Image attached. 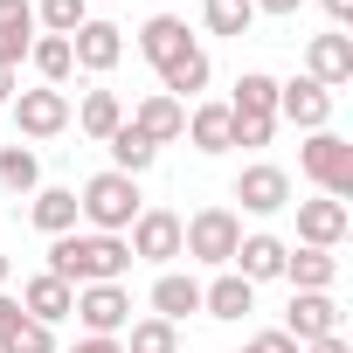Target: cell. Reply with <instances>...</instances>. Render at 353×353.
Listing matches in <instances>:
<instances>
[{
  "mask_svg": "<svg viewBox=\"0 0 353 353\" xmlns=\"http://www.w3.org/2000/svg\"><path fill=\"white\" fill-rule=\"evenodd\" d=\"M125 270H132V243H125V236H97V229L77 236V229H70V236L49 243V277H63L70 291H83V284H118Z\"/></svg>",
  "mask_w": 353,
  "mask_h": 353,
  "instance_id": "6da1fadb",
  "label": "cell"
},
{
  "mask_svg": "<svg viewBox=\"0 0 353 353\" xmlns=\"http://www.w3.org/2000/svg\"><path fill=\"white\" fill-rule=\"evenodd\" d=\"M139 181L132 173H90L83 181V194H77V215L97 229V236H125L132 222H139Z\"/></svg>",
  "mask_w": 353,
  "mask_h": 353,
  "instance_id": "7a4b0ae2",
  "label": "cell"
},
{
  "mask_svg": "<svg viewBox=\"0 0 353 353\" xmlns=\"http://www.w3.org/2000/svg\"><path fill=\"white\" fill-rule=\"evenodd\" d=\"M298 166H305V181H312L319 194H332V201L353 194V145H346L339 132H312V139L298 145Z\"/></svg>",
  "mask_w": 353,
  "mask_h": 353,
  "instance_id": "3957f363",
  "label": "cell"
},
{
  "mask_svg": "<svg viewBox=\"0 0 353 353\" xmlns=\"http://www.w3.org/2000/svg\"><path fill=\"white\" fill-rule=\"evenodd\" d=\"M236 243H243V222H236V208H201L194 222H181V256H194V263H229L236 256Z\"/></svg>",
  "mask_w": 353,
  "mask_h": 353,
  "instance_id": "277c9868",
  "label": "cell"
},
{
  "mask_svg": "<svg viewBox=\"0 0 353 353\" xmlns=\"http://www.w3.org/2000/svg\"><path fill=\"white\" fill-rule=\"evenodd\" d=\"M70 312L83 319L90 339H118V332L132 325V291H125V284H83Z\"/></svg>",
  "mask_w": 353,
  "mask_h": 353,
  "instance_id": "5b68a950",
  "label": "cell"
},
{
  "mask_svg": "<svg viewBox=\"0 0 353 353\" xmlns=\"http://www.w3.org/2000/svg\"><path fill=\"white\" fill-rule=\"evenodd\" d=\"M236 201H243L250 215H277V208H291V173L270 166V159L243 166V173H236Z\"/></svg>",
  "mask_w": 353,
  "mask_h": 353,
  "instance_id": "8992f818",
  "label": "cell"
},
{
  "mask_svg": "<svg viewBox=\"0 0 353 353\" xmlns=\"http://www.w3.org/2000/svg\"><path fill=\"white\" fill-rule=\"evenodd\" d=\"M63 125H70V97H63V90L42 83V90H21V97H14V132H21V139H56Z\"/></svg>",
  "mask_w": 353,
  "mask_h": 353,
  "instance_id": "52a82bcc",
  "label": "cell"
},
{
  "mask_svg": "<svg viewBox=\"0 0 353 353\" xmlns=\"http://www.w3.org/2000/svg\"><path fill=\"white\" fill-rule=\"evenodd\" d=\"M284 332H291L298 346H312V339H332V332H339V305H332V291H291Z\"/></svg>",
  "mask_w": 353,
  "mask_h": 353,
  "instance_id": "ba28073f",
  "label": "cell"
},
{
  "mask_svg": "<svg viewBox=\"0 0 353 353\" xmlns=\"http://www.w3.org/2000/svg\"><path fill=\"white\" fill-rule=\"evenodd\" d=\"M166 263V256H181V215L173 208H139L132 222V263Z\"/></svg>",
  "mask_w": 353,
  "mask_h": 353,
  "instance_id": "9c48e42d",
  "label": "cell"
},
{
  "mask_svg": "<svg viewBox=\"0 0 353 353\" xmlns=\"http://www.w3.org/2000/svg\"><path fill=\"white\" fill-rule=\"evenodd\" d=\"M277 118H291L298 132H325V118H332V90H319L312 77H291V83H277Z\"/></svg>",
  "mask_w": 353,
  "mask_h": 353,
  "instance_id": "30bf717a",
  "label": "cell"
},
{
  "mask_svg": "<svg viewBox=\"0 0 353 353\" xmlns=\"http://www.w3.org/2000/svg\"><path fill=\"white\" fill-rule=\"evenodd\" d=\"M346 229H353L346 201H332V194L298 201V243H305V250H339V236H346Z\"/></svg>",
  "mask_w": 353,
  "mask_h": 353,
  "instance_id": "8fae6325",
  "label": "cell"
},
{
  "mask_svg": "<svg viewBox=\"0 0 353 353\" xmlns=\"http://www.w3.org/2000/svg\"><path fill=\"white\" fill-rule=\"evenodd\" d=\"M70 56H77V70L104 77V70H118V56H125V28H111V21H83V28L70 35Z\"/></svg>",
  "mask_w": 353,
  "mask_h": 353,
  "instance_id": "7c38bea8",
  "label": "cell"
},
{
  "mask_svg": "<svg viewBox=\"0 0 353 353\" xmlns=\"http://www.w3.org/2000/svg\"><path fill=\"white\" fill-rule=\"evenodd\" d=\"M305 77L319 83V90H339V83H353V42L332 28V35H312V49H305Z\"/></svg>",
  "mask_w": 353,
  "mask_h": 353,
  "instance_id": "4fadbf2b",
  "label": "cell"
},
{
  "mask_svg": "<svg viewBox=\"0 0 353 353\" xmlns=\"http://www.w3.org/2000/svg\"><path fill=\"white\" fill-rule=\"evenodd\" d=\"M125 125H132L139 139H152V145H173V139L188 132V104H173L166 90H152V97H145V104H139Z\"/></svg>",
  "mask_w": 353,
  "mask_h": 353,
  "instance_id": "5bb4252c",
  "label": "cell"
},
{
  "mask_svg": "<svg viewBox=\"0 0 353 353\" xmlns=\"http://www.w3.org/2000/svg\"><path fill=\"white\" fill-rule=\"evenodd\" d=\"M284 256H291V250H284L277 236H243L229 263H236L243 284H270V277H284Z\"/></svg>",
  "mask_w": 353,
  "mask_h": 353,
  "instance_id": "9a60e30c",
  "label": "cell"
},
{
  "mask_svg": "<svg viewBox=\"0 0 353 353\" xmlns=\"http://www.w3.org/2000/svg\"><path fill=\"white\" fill-rule=\"evenodd\" d=\"M70 305H77V291H70L63 277H49V270L21 284V312H28L35 325H56V319H70Z\"/></svg>",
  "mask_w": 353,
  "mask_h": 353,
  "instance_id": "2e32d148",
  "label": "cell"
},
{
  "mask_svg": "<svg viewBox=\"0 0 353 353\" xmlns=\"http://www.w3.org/2000/svg\"><path fill=\"white\" fill-rule=\"evenodd\" d=\"M208 77H215L208 49H188V56H173V63L159 70V90H166L173 104H188V97H201V90H208Z\"/></svg>",
  "mask_w": 353,
  "mask_h": 353,
  "instance_id": "e0dca14e",
  "label": "cell"
},
{
  "mask_svg": "<svg viewBox=\"0 0 353 353\" xmlns=\"http://www.w3.org/2000/svg\"><path fill=\"white\" fill-rule=\"evenodd\" d=\"M139 49H145V63H152V70H166L173 56H188L194 42H188V21H181V14H152V21L139 28Z\"/></svg>",
  "mask_w": 353,
  "mask_h": 353,
  "instance_id": "ac0fdd59",
  "label": "cell"
},
{
  "mask_svg": "<svg viewBox=\"0 0 353 353\" xmlns=\"http://www.w3.org/2000/svg\"><path fill=\"white\" fill-rule=\"evenodd\" d=\"M35 42V0H0V70H14Z\"/></svg>",
  "mask_w": 353,
  "mask_h": 353,
  "instance_id": "d6986e66",
  "label": "cell"
},
{
  "mask_svg": "<svg viewBox=\"0 0 353 353\" xmlns=\"http://www.w3.org/2000/svg\"><path fill=\"white\" fill-rule=\"evenodd\" d=\"M181 139H194V152H229V145H236V118H229V104H194Z\"/></svg>",
  "mask_w": 353,
  "mask_h": 353,
  "instance_id": "ffe728a7",
  "label": "cell"
},
{
  "mask_svg": "<svg viewBox=\"0 0 353 353\" xmlns=\"http://www.w3.org/2000/svg\"><path fill=\"white\" fill-rule=\"evenodd\" d=\"M28 222L42 236H70L77 229V188H35L28 194Z\"/></svg>",
  "mask_w": 353,
  "mask_h": 353,
  "instance_id": "44dd1931",
  "label": "cell"
},
{
  "mask_svg": "<svg viewBox=\"0 0 353 353\" xmlns=\"http://www.w3.org/2000/svg\"><path fill=\"white\" fill-rule=\"evenodd\" d=\"M201 312L208 319H243V312H256V284H243L236 270H222L215 284H201Z\"/></svg>",
  "mask_w": 353,
  "mask_h": 353,
  "instance_id": "7402d4cb",
  "label": "cell"
},
{
  "mask_svg": "<svg viewBox=\"0 0 353 353\" xmlns=\"http://www.w3.org/2000/svg\"><path fill=\"white\" fill-rule=\"evenodd\" d=\"M188 312H201V284H194V277H181V270H166V277L152 284V319L181 325Z\"/></svg>",
  "mask_w": 353,
  "mask_h": 353,
  "instance_id": "603a6c76",
  "label": "cell"
},
{
  "mask_svg": "<svg viewBox=\"0 0 353 353\" xmlns=\"http://www.w3.org/2000/svg\"><path fill=\"white\" fill-rule=\"evenodd\" d=\"M229 118H277V77L243 70L236 77V97H229Z\"/></svg>",
  "mask_w": 353,
  "mask_h": 353,
  "instance_id": "cb8c5ba5",
  "label": "cell"
},
{
  "mask_svg": "<svg viewBox=\"0 0 353 353\" xmlns=\"http://www.w3.org/2000/svg\"><path fill=\"white\" fill-rule=\"evenodd\" d=\"M284 277H291V291H332L339 256H332V250H305V243H298V256H284Z\"/></svg>",
  "mask_w": 353,
  "mask_h": 353,
  "instance_id": "d4e9b609",
  "label": "cell"
},
{
  "mask_svg": "<svg viewBox=\"0 0 353 353\" xmlns=\"http://www.w3.org/2000/svg\"><path fill=\"white\" fill-rule=\"evenodd\" d=\"M104 145H111V173H132V181H139V173H145L152 159H159V145H152V139H139L132 125H118Z\"/></svg>",
  "mask_w": 353,
  "mask_h": 353,
  "instance_id": "484cf974",
  "label": "cell"
},
{
  "mask_svg": "<svg viewBox=\"0 0 353 353\" xmlns=\"http://www.w3.org/2000/svg\"><path fill=\"white\" fill-rule=\"evenodd\" d=\"M28 63L42 70V83H49V90H63V77L77 70V56H70V35H35V42H28Z\"/></svg>",
  "mask_w": 353,
  "mask_h": 353,
  "instance_id": "4316f807",
  "label": "cell"
},
{
  "mask_svg": "<svg viewBox=\"0 0 353 353\" xmlns=\"http://www.w3.org/2000/svg\"><path fill=\"white\" fill-rule=\"evenodd\" d=\"M77 125H83L90 139H111V132L125 125V104H118V90H83V104H77Z\"/></svg>",
  "mask_w": 353,
  "mask_h": 353,
  "instance_id": "83f0119b",
  "label": "cell"
},
{
  "mask_svg": "<svg viewBox=\"0 0 353 353\" xmlns=\"http://www.w3.org/2000/svg\"><path fill=\"white\" fill-rule=\"evenodd\" d=\"M0 188H8V194H35V188H42L35 145H8V152H0Z\"/></svg>",
  "mask_w": 353,
  "mask_h": 353,
  "instance_id": "f1b7e54d",
  "label": "cell"
},
{
  "mask_svg": "<svg viewBox=\"0 0 353 353\" xmlns=\"http://www.w3.org/2000/svg\"><path fill=\"white\" fill-rule=\"evenodd\" d=\"M201 21H208V35H250L256 28V8H250V0H201Z\"/></svg>",
  "mask_w": 353,
  "mask_h": 353,
  "instance_id": "f546056e",
  "label": "cell"
},
{
  "mask_svg": "<svg viewBox=\"0 0 353 353\" xmlns=\"http://www.w3.org/2000/svg\"><path fill=\"white\" fill-rule=\"evenodd\" d=\"M118 346H125V353H181V332H173L166 319H139V325H125Z\"/></svg>",
  "mask_w": 353,
  "mask_h": 353,
  "instance_id": "4dcf8cb0",
  "label": "cell"
},
{
  "mask_svg": "<svg viewBox=\"0 0 353 353\" xmlns=\"http://www.w3.org/2000/svg\"><path fill=\"white\" fill-rule=\"evenodd\" d=\"M35 21H42L49 35H77V28L90 21V0H35Z\"/></svg>",
  "mask_w": 353,
  "mask_h": 353,
  "instance_id": "1f68e13d",
  "label": "cell"
},
{
  "mask_svg": "<svg viewBox=\"0 0 353 353\" xmlns=\"http://www.w3.org/2000/svg\"><path fill=\"white\" fill-rule=\"evenodd\" d=\"M0 353H56V325H35V319H21V332L0 346Z\"/></svg>",
  "mask_w": 353,
  "mask_h": 353,
  "instance_id": "d6a6232c",
  "label": "cell"
},
{
  "mask_svg": "<svg viewBox=\"0 0 353 353\" xmlns=\"http://www.w3.org/2000/svg\"><path fill=\"white\" fill-rule=\"evenodd\" d=\"M277 118H236V145H270Z\"/></svg>",
  "mask_w": 353,
  "mask_h": 353,
  "instance_id": "836d02e7",
  "label": "cell"
},
{
  "mask_svg": "<svg viewBox=\"0 0 353 353\" xmlns=\"http://www.w3.org/2000/svg\"><path fill=\"white\" fill-rule=\"evenodd\" d=\"M21 319H28V312H21V298H8V291H0V346L21 332Z\"/></svg>",
  "mask_w": 353,
  "mask_h": 353,
  "instance_id": "e575fe53",
  "label": "cell"
},
{
  "mask_svg": "<svg viewBox=\"0 0 353 353\" xmlns=\"http://www.w3.org/2000/svg\"><path fill=\"white\" fill-rule=\"evenodd\" d=\"M243 353H298V339H291V332H256Z\"/></svg>",
  "mask_w": 353,
  "mask_h": 353,
  "instance_id": "d590c367",
  "label": "cell"
},
{
  "mask_svg": "<svg viewBox=\"0 0 353 353\" xmlns=\"http://www.w3.org/2000/svg\"><path fill=\"white\" fill-rule=\"evenodd\" d=\"M70 353H125V346H118V339H90V332H83V339H77Z\"/></svg>",
  "mask_w": 353,
  "mask_h": 353,
  "instance_id": "8d00e7d4",
  "label": "cell"
},
{
  "mask_svg": "<svg viewBox=\"0 0 353 353\" xmlns=\"http://www.w3.org/2000/svg\"><path fill=\"white\" fill-rule=\"evenodd\" d=\"M250 8H256V14H298L305 0H250Z\"/></svg>",
  "mask_w": 353,
  "mask_h": 353,
  "instance_id": "74e56055",
  "label": "cell"
},
{
  "mask_svg": "<svg viewBox=\"0 0 353 353\" xmlns=\"http://www.w3.org/2000/svg\"><path fill=\"white\" fill-rule=\"evenodd\" d=\"M298 353H353V346H346V339L332 332V339H312V346H298Z\"/></svg>",
  "mask_w": 353,
  "mask_h": 353,
  "instance_id": "f35d334b",
  "label": "cell"
},
{
  "mask_svg": "<svg viewBox=\"0 0 353 353\" xmlns=\"http://www.w3.org/2000/svg\"><path fill=\"white\" fill-rule=\"evenodd\" d=\"M325 14H332V28H346L353 21V0H325Z\"/></svg>",
  "mask_w": 353,
  "mask_h": 353,
  "instance_id": "ab89813d",
  "label": "cell"
},
{
  "mask_svg": "<svg viewBox=\"0 0 353 353\" xmlns=\"http://www.w3.org/2000/svg\"><path fill=\"white\" fill-rule=\"evenodd\" d=\"M14 97V70H0V104H8Z\"/></svg>",
  "mask_w": 353,
  "mask_h": 353,
  "instance_id": "60d3db41",
  "label": "cell"
},
{
  "mask_svg": "<svg viewBox=\"0 0 353 353\" xmlns=\"http://www.w3.org/2000/svg\"><path fill=\"white\" fill-rule=\"evenodd\" d=\"M8 270H14V263H8V256H0V291H8Z\"/></svg>",
  "mask_w": 353,
  "mask_h": 353,
  "instance_id": "b9f144b4",
  "label": "cell"
}]
</instances>
